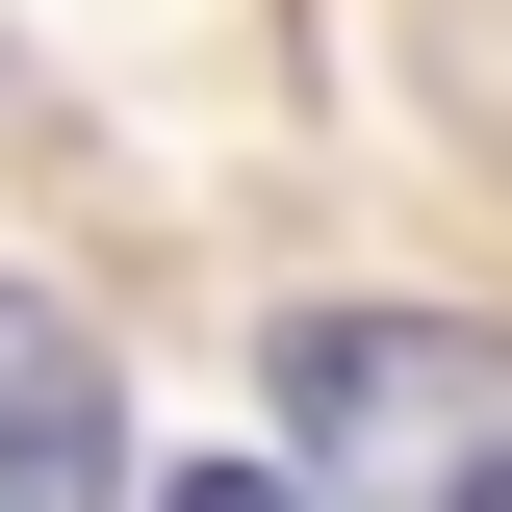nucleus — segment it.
I'll return each instance as SVG.
<instances>
[{"mask_svg": "<svg viewBox=\"0 0 512 512\" xmlns=\"http://www.w3.org/2000/svg\"><path fill=\"white\" fill-rule=\"evenodd\" d=\"M282 461H308V512H512V333L308 308L282 333Z\"/></svg>", "mask_w": 512, "mask_h": 512, "instance_id": "obj_1", "label": "nucleus"}, {"mask_svg": "<svg viewBox=\"0 0 512 512\" xmlns=\"http://www.w3.org/2000/svg\"><path fill=\"white\" fill-rule=\"evenodd\" d=\"M0 512H128V410L77 359V308H26V282H0Z\"/></svg>", "mask_w": 512, "mask_h": 512, "instance_id": "obj_2", "label": "nucleus"}, {"mask_svg": "<svg viewBox=\"0 0 512 512\" xmlns=\"http://www.w3.org/2000/svg\"><path fill=\"white\" fill-rule=\"evenodd\" d=\"M154 512H308V487H282V461H180Z\"/></svg>", "mask_w": 512, "mask_h": 512, "instance_id": "obj_3", "label": "nucleus"}]
</instances>
